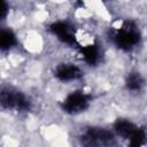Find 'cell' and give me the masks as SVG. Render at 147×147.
<instances>
[{
	"instance_id": "6da1fadb",
	"label": "cell",
	"mask_w": 147,
	"mask_h": 147,
	"mask_svg": "<svg viewBox=\"0 0 147 147\" xmlns=\"http://www.w3.org/2000/svg\"><path fill=\"white\" fill-rule=\"evenodd\" d=\"M82 147H114L116 136L113 131L101 126H88L79 136Z\"/></svg>"
},
{
	"instance_id": "7a4b0ae2",
	"label": "cell",
	"mask_w": 147,
	"mask_h": 147,
	"mask_svg": "<svg viewBox=\"0 0 147 147\" xmlns=\"http://www.w3.org/2000/svg\"><path fill=\"white\" fill-rule=\"evenodd\" d=\"M113 40L116 47L124 52H130L139 45L141 40V33L133 21H125L119 28L116 29Z\"/></svg>"
},
{
	"instance_id": "3957f363",
	"label": "cell",
	"mask_w": 147,
	"mask_h": 147,
	"mask_svg": "<svg viewBox=\"0 0 147 147\" xmlns=\"http://www.w3.org/2000/svg\"><path fill=\"white\" fill-rule=\"evenodd\" d=\"M0 105L2 109L14 110V111H28L31 108L30 98L11 87H3L0 92Z\"/></svg>"
},
{
	"instance_id": "277c9868",
	"label": "cell",
	"mask_w": 147,
	"mask_h": 147,
	"mask_svg": "<svg viewBox=\"0 0 147 147\" xmlns=\"http://www.w3.org/2000/svg\"><path fill=\"white\" fill-rule=\"evenodd\" d=\"M92 101V95L84 91H74L69 93L61 102V109L69 115H77L85 111Z\"/></svg>"
},
{
	"instance_id": "5b68a950",
	"label": "cell",
	"mask_w": 147,
	"mask_h": 147,
	"mask_svg": "<svg viewBox=\"0 0 147 147\" xmlns=\"http://www.w3.org/2000/svg\"><path fill=\"white\" fill-rule=\"evenodd\" d=\"M49 31L54 34L61 42L72 46L77 44L75 26L65 21H56L49 25Z\"/></svg>"
},
{
	"instance_id": "8992f818",
	"label": "cell",
	"mask_w": 147,
	"mask_h": 147,
	"mask_svg": "<svg viewBox=\"0 0 147 147\" xmlns=\"http://www.w3.org/2000/svg\"><path fill=\"white\" fill-rule=\"evenodd\" d=\"M54 77L60 82H74L83 77V70L74 63H60L54 69Z\"/></svg>"
},
{
	"instance_id": "52a82bcc",
	"label": "cell",
	"mask_w": 147,
	"mask_h": 147,
	"mask_svg": "<svg viewBox=\"0 0 147 147\" xmlns=\"http://www.w3.org/2000/svg\"><path fill=\"white\" fill-rule=\"evenodd\" d=\"M80 55L85 63L88 65H96L101 60V48L99 44L92 42L90 45H86L84 47H80Z\"/></svg>"
},
{
	"instance_id": "ba28073f",
	"label": "cell",
	"mask_w": 147,
	"mask_h": 147,
	"mask_svg": "<svg viewBox=\"0 0 147 147\" xmlns=\"http://www.w3.org/2000/svg\"><path fill=\"white\" fill-rule=\"evenodd\" d=\"M125 86H126V88H127L129 91H131V92L141 91L142 87L145 86V79H144V77L141 76V74H139V72H137V71L130 72V74L126 76Z\"/></svg>"
},
{
	"instance_id": "9c48e42d",
	"label": "cell",
	"mask_w": 147,
	"mask_h": 147,
	"mask_svg": "<svg viewBox=\"0 0 147 147\" xmlns=\"http://www.w3.org/2000/svg\"><path fill=\"white\" fill-rule=\"evenodd\" d=\"M125 140H127V147H144V145L147 141L146 131L137 126V129Z\"/></svg>"
},
{
	"instance_id": "30bf717a",
	"label": "cell",
	"mask_w": 147,
	"mask_h": 147,
	"mask_svg": "<svg viewBox=\"0 0 147 147\" xmlns=\"http://www.w3.org/2000/svg\"><path fill=\"white\" fill-rule=\"evenodd\" d=\"M17 44L16 34L10 29H1L0 32V48L1 51H8Z\"/></svg>"
},
{
	"instance_id": "8fae6325",
	"label": "cell",
	"mask_w": 147,
	"mask_h": 147,
	"mask_svg": "<svg viewBox=\"0 0 147 147\" xmlns=\"http://www.w3.org/2000/svg\"><path fill=\"white\" fill-rule=\"evenodd\" d=\"M7 13H8V5L6 1L1 0L0 1V20H5L6 16H7Z\"/></svg>"
}]
</instances>
